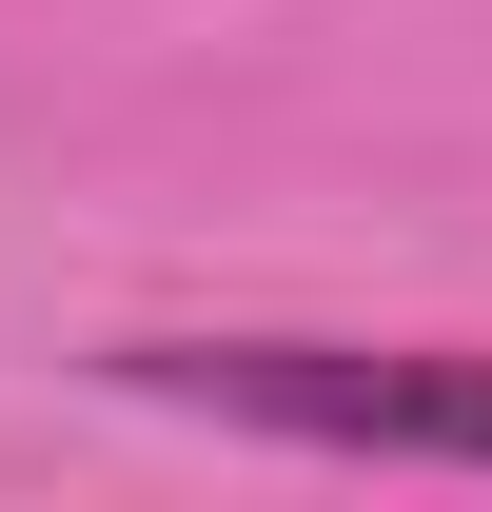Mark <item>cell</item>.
I'll return each instance as SVG.
<instances>
[{
  "mask_svg": "<svg viewBox=\"0 0 492 512\" xmlns=\"http://www.w3.org/2000/svg\"><path fill=\"white\" fill-rule=\"evenodd\" d=\"M138 375L296 453H433L492 473V355H335V335H138Z\"/></svg>",
  "mask_w": 492,
  "mask_h": 512,
  "instance_id": "1",
  "label": "cell"
}]
</instances>
